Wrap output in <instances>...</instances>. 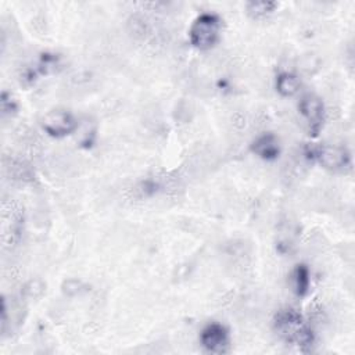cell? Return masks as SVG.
<instances>
[{"label":"cell","instance_id":"obj_3","mask_svg":"<svg viewBox=\"0 0 355 355\" xmlns=\"http://www.w3.org/2000/svg\"><path fill=\"white\" fill-rule=\"evenodd\" d=\"M306 155L318 161L329 171H345L351 166V155L344 147L338 146H320L306 151Z\"/></svg>","mask_w":355,"mask_h":355},{"label":"cell","instance_id":"obj_7","mask_svg":"<svg viewBox=\"0 0 355 355\" xmlns=\"http://www.w3.org/2000/svg\"><path fill=\"white\" fill-rule=\"evenodd\" d=\"M251 151L265 161H273L280 154V144L273 133H263L252 141Z\"/></svg>","mask_w":355,"mask_h":355},{"label":"cell","instance_id":"obj_1","mask_svg":"<svg viewBox=\"0 0 355 355\" xmlns=\"http://www.w3.org/2000/svg\"><path fill=\"white\" fill-rule=\"evenodd\" d=\"M273 329L286 344L294 345L302 352H308L313 347L315 334L304 316L295 309L279 311L273 318Z\"/></svg>","mask_w":355,"mask_h":355},{"label":"cell","instance_id":"obj_9","mask_svg":"<svg viewBox=\"0 0 355 355\" xmlns=\"http://www.w3.org/2000/svg\"><path fill=\"white\" fill-rule=\"evenodd\" d=\"M294 290L295 294L300 297H304L308 290H309V284H311V275H309V269L306 265L301 263L297 265V268L294 269Z\"/></svg>","mask_w":355,"mask_h":355},{"label":"cell","instance_id":"obj_11","mask_svg":"<svg viewBox=\"0 0 355 355\" xmlns=\"http://www.w3.org/2000/svg\"><path fill=\"white\" fill-rule=\"evenodd\" d=\"M15 110V104L11 98V96H8L6 92L1 93V111L3 114H7V112H11Z\"/></svg>","mask_w":355,"mask_h":355},{"label":"cell","instance_id":"obj_2","mask_svg":"<svg viewBox=\"0 0 355 355\" xmlns=\"http://www.w3.org/2000/svg\"><path fill=\"white\" fill-rule=\"evenodd\" d=\"M220 18L212 12L200 14L189 29V39L193 47L198 50H209L219 40Z\"/></svg>","mask_w":355,"mask_h":355},{"label":"cell","instance_id":"obj_6","mask_svg":"<svg viewBox=\"0 0 355 355\" xmlns=\"http://www.w3.org/2000/svg\"><path fill=\"white\" fill-rule=\"evenodd\" d=\"M42 125H43V129L46 130V133L53 137H64V136L72 133L78 126L73 115L64 110L49 112L43 118Z\"/></svg>","mask_w":355,"mask_h":355},{"label":"cell","instance_id":"obj_5","mask_svg":"<svg viewBox=\"0 0 355 355\" xmlns=\"http://www.w3.org/2000/svg\"><path fill=\"white\" fill-rule=\"evenodd\" d=\"M200 343L208 352L225 354L229 349V331L223 324L211 322L201 330Z\"/></svg>","mask_w":355,"mask_h":355},{"label":"cell","instance_id":"obj_4","mask_svg":"<svg viewBox=\"0 0 355 355\" xmlns=\"http://www.w3.org/2000/svg\"><path fill=\"white\" fill-rule=\"evenodd\" d=\"M298 110L308 123L309 135L318 136V133L320 132V129L323 126V121H324L323 101L318 96L308 93V94L302 96V98L300 100Z\"/></svg>","mask_w":355,"mask_h":355},{"label":"cell","instance_id":"obj_10","mask_svg":"<svg viewBox=\"0 0 355 355\" xmlns=\"http://www.w3.org/2000/svg\"><path fill=\"white\" fill-rule=\"evenodd\" d=\"M277 4L275 1H248L245 4L247 14L254 19H261L270 15Z\"/></svg>","mask_w":355,"mask_h":355},{"label":"cell","instance_id":"obj_8","mask_svg":"<svg viewBox=\"0 0 355 355\" xmlns=\"http://www.w3.org/2000/svg\"><path fill=\"white\" fill-rule=\"evenodd\" d=\"M300 89V80L290 72H282L276 78V90L283 97H290Z\"/></svg>","mask_w":355,"mask_h":355}]
</instances>
